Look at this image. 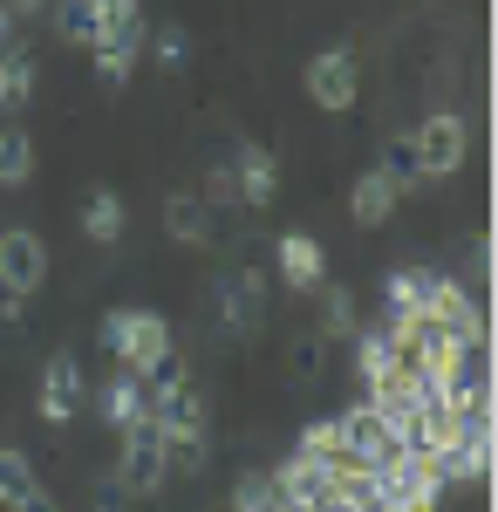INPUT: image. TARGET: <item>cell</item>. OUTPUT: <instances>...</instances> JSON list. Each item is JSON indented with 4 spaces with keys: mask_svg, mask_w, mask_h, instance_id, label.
I'll list each match as a JSON object with an SVG mask.
<instances>
[{
    "mask_svg": "<svg viewBox=\"0 0 498 512\" xmlns=\"http://www.w3.org/2000/svg\"><path fill=\"white\" fill-rule=\"evenodd\" d=\"M96 512H130V485H123V478H103V485H96Z\"/></svg>",
    "mask_w": 498,
    "mask_h": 512,
    "instance_id": "4dcf8cb0",
    "label": "cell"
},
{
    "mask_svg": "<svg viewBox=\"0 0 498 512\" xmlns=\"http://www.w3.org/2000/svg\"><path fill=\"white\" fill-rule=\"evenodd\" d=\"M232 185H239V205H253V212H267L273 198H280V164H273L267 144H239V158H232Z\"/></svg>",
    "mask_w": 498,
    "mask_h": 512,
    "instance_id": "8fae6325",
    "label": "cell"
},
{
    "mask_svg": "<svg viewBox=\"0 0 498 512\" xmlns=\"http://www.w3.org/2000/svg\"><path fill=\"white\" fill-rule=\"evenodd\" d=\"M103 349H110L130 376L151 383L157 369L171 362V321L157 315V308H110V315H103Z\"/></svg>",
    "mask_w": 498,
    "mask_h": 512,
    "instance_id": "6da1fadb",
    "label": "cell"
},
{
    "mask_svg": "<svg viewBox=\"0 0 498 512\" xmlns=\"http://www.w3.org/2000/svg\"><path fill=\"white\" fill-rule=\"evenodd\" d=\"M232 512H287L280 492H273V472H246L232 485Z\"/></svg>",
    "mask_w": 498,
    "mask_h": 512,
    "instance_id": "83f0119b",
    "label": "cell"
},
{
    "mask_svg": "<svg viewBox=\"0 0 498 512\" xmlns=\"http://www.w3.org/2000/svg\"><path fill=\"white\" fill-rule=\"evenodd\" d=\"M41 280H48V239L35 226H7L0 233V294H41Z\"/></svg>",
    "mask_w": 498,
    "mask_h": 512,
    "instance_id": "8992f818",
    "label": "cell"
},
{
    "mask_svg": "<svg viewBox=\"0 0 498 512\" xmlns=\"http://www.w3.org/2000/svg\"><path fill=\"white\" fill-rule=\"evenodd\" d=\"M14 21H21V14H14V7H7V0H0V48H7V41H14Z\"/></svg>",
    "mask_w": 498,
    "mask_h": 512,
    "instance_id": "d6a6232c",
    "label": "cell"
},
{
    "mask_svg": "<svg viewBox=\"0 0 498 512\" xmlns=\"http://www.w3.org/2000/svg\"><path fill=\"white\" fill-rule=\"evenodd\" d=\"M28 96H35V48H28V41H7V48H0V110L21 117Z\"/></svg>",
    "mask_w": 498,
    "mask_h": 512,
    "instance_id": "5bb4252c",
    "label": "cell"
},
{
    "mask_svg": "<svg viewBox=\"0 0 498 512\" xmlns=\"http://www.w3.org/2000/svg\"><path fill=\"white\" fill-rule=\"evenodd\" d=\"M321 335H328V342H355V335H362L355 294H348V287H328V280H321Z\"/></svg>",
    "mask_w": 498,
    "mask_h": 512,
    "instance_id": "cb8c5ba5",
    "label": "cell"
},
{
    "mask_svg": "<svg viewBox=\"0 0 498 512\" xmlns=\"http://www.w3.org/2000/svg\"><path fill=\"white\" fill-rule=\"evenodd\" d=\"M0 185H7V192L35 185V137H28L14 117L0 123Z\"/></svg>",
    "mask_w": 498,
    "mask_h": 512,
    "instance_id": "44dd1931",
    "label": "cell"
},
{
    "mask_svg": "<svg viewBox=\"0 0 498 512\" xmlns=\"http://www.w3.org/2000/svg\"><path fill=\"white\" fill-rule=\"evenodd\" d=\"M205 465V437H185V444H171V472H198Z\"/></svg>",
    "mask_w": 498,
    "mask_h": 512,
    "instance_id": "1f68e13d",
    "label": "cell"
},
{
    "mask_svg": "<svg viewBox=\"0 0 498 512\" xmlns=\"http://www.w3.org/2000/svg\"><path fill=\"white\" fill-rule=\"evenodd\" d=\"M116 478L130 485V499H151V492H164V478H171V444H164L151 424L123 431V458H116Z\"/></svg>",
    "mask_w": 498,
    "mask_h": 512,
    "instance_id": "5b68a950",
    "label": "cell"
},
{
    "mask_svg": "<svg viewBox=\"0 0 498 512\" xmlns=\"http://www.w3.org/2000/svg\"><path fill=\"white\" fill-rule=\"evenodd\" d=\"M123 226H130V212H123V192L96 185V192L82 198V233L96 239V246H116V239H123Z\"/></svg>",
    "mask_w": 498,
    "mask_h": 512,
    "instance_id": "ac0fdd59",
    "label": "cell"
},
{
    "mask_svg": "<svg viewBox=\"0 0 498 512\" xmlns=\"http://www.w3.org/2000/svg\"><path fill=\"white\" fill-rule=\"evenodd\" d=\"M423 321H430V328H451L464 349H478V355H485V342H492V335H485V315L471 308V294H464L458 280L430 274V287H423Z\"/></svg>",
    "mask_w": 498,
    "mask_h": 512,
    "instance_id": "52a82bcc",
    "label": "cell"
},
{
    "mask_svg": "<svg viewBox=\"0 0 498 512\" xmlns=\"http://www.w3.org/2000/svg\"><path fill=\"white\" fill-rule=\"evenodd\" d=\"M7 7H14V14H41L48 0H7Z\"/></svg>",
    "mask_w": 498,
    "mask_h": 512,
    "instance_id": "836d02e7",
    "label": "cell"
},
{
    "mask_svg": "<svg viewBox=\"0 0 498 512\" xmlns=\"http://www.w3.org/2000/svg\"><path fill=\"white\" fill-rule=\"evenodd\" d=\"M348 212H355V226H383L389 212H396V185H389L376 164H369V171L348 185Z\"/></svg>",
    "mask_w": 498,
    "mask_h": 512,
    "instance_id": "d6986e66",
    "label": "cell"
},
{
    "mask_svg": "<svg viewBox=\"0 0 498 512\" xmlns=\"http://www.w3.org/2000/svg\"><path fill=\"white\" fill-rule=\"evenodd\" d=\"M82 396H89V383H82V362L69 349H55L48 355V369H41V424H76V410H82Z\"/></svg>",
    "mask_w": 498,
    "mask_h": 512,
    "instance_id": "9c48e42d",
    "label": "cell"
},
{
    "mask_svg": "<svg viewBox=\"0 0 498 512\" xmlns=\"http://www.w3.org/2000/svg\"><path fill=\"white\" fill-rule=\"evenodd\" d=\"M35 512H55V499H41V506H35Z\"/></svg>",
    "mask_w": 498,
    "mask_h": 512,
    "instance_id": "e575fe53",
    "label": "cell"
},
{
    "mask_svg": "<svg viewBox=\"0 0 498 512\" xmlns=\"http://www.w3.org/2000/svg\"><path fill=\"white\" fill-rule=\"evenodd\" d=\"M335 424H342V458H348V465L369 472V465L396 458V437H389V424L376 417V403H355V410H342Z\"/></svg>",
    "mask_w": 498,
    "mask_h": 512,
    "instance_id": "30bf717a",
    "label": "cell"
},
{
    "mask_svg": "<svg viewBox=\"0 0 498 512\" xmlns=\"http://www.w3.org/2000/svg\"><path fill=\"white\" fill-rule=\"evenodd\" d=\"M219 321H226V335H253L267 321V274L260 267H226L219 274Z\"/></svg>",
    "mask_w": 498,
    "mask_h": 512,
    "instance_id": "ba28073f",
    "label": "cell"
},
{
    "mask_svg": "<svg viewBox=\"0 0 498 512\" xmlns=\"http://www.w3.org/2000/svg\"><path fill=\"white\" fill-rule=\"evenodd\" d=\"M151 62H157V69H171V76H178V69L192 62V28H185V21H164V28L151 35Z\"/></svg>",
    "mask_w": 498,
    "mask_h": 512,
    "instance_id": "484cf974",
    "label": "cell"
},
{
    "mask_svg": "<svg viewBox=\"0 0 498 512\" xmlns=\"http://www.w3.org/2000/svg\"><path fill=\"white\" fill-rule=\"evenodd\" d=\"M164 233L178 239V246H205L212 239V205L198 192H171L164 198Z\"/></svg>",
    "mask_w": 498,
    "mask_h": 512,
    "instance_id": "2e32d148",
    "label": "cell"
},
{
    "mask_svg": "<svg viewBox=\"0 0 498 512\" xmlns=\"http://www.w3.org/2000/svg\"><path fill=\"white\" fill-rule=\"evenodd\" d=\"M273 267H280V280L287 287H321L328 280V253H321V239L314 233H280V246H273Z\"/></svg>",
    "mask_w": 498,
    "mask_h": 512,
    "instance_id": "7c38bea8",
    "label": "cell"
},
{
    "mask_svg": "<svg viewBox=\"0 0 498 512\" xmlns=\"http://www.w3.org/2000/svg\"><path fill=\"white\" fill-rule=\"evenodd\" d=\"M301 451H307V458H335V451H342V424H335V417L307 424V431H301Z\"/></svg>",
    "mask_w": 498,
    "mask_h": 512,
    "instance_id": "f1b7e54d",
    "label": "cell"
},
{
    "mask_svg": "<svg viewBox=\"0 0 498 512\" xmlns=\"http://www.w3.org/2000/svg\"><path fill=\"white\" fill-rule=\"evenodd\" d=\"M96 417H103L110 431H137V424H144V376L116 369L110 383L96 390Z\"/></svg>",
    "mask_w": 498,
    "mask_h": 512,
    "instance_id": "4fadbf2b",
    "label": "cell"
},
{
    "mask_svg": "<svg viewBox=\"0 0 498 512\" xmlns=\"http://www.w3.org/2000/svg\"><path fill=\"white\" fill-rule=\"evenodd\" d=\"M423 287H430V274H417V267H396L383 287L389 315H423Z\"/></svg>",
    "mask_w": 498,
    "mask_h": 512,
    "instance_id": "4316f807",
    "label": "cell"
},
{
    "mask_svg": "<svg viewBox=\"0 0 498 512\" xmlns=\"http://www.w3.org/2000/svg\"><path fill=\"white\" fill-rule=\"evenodd\" d=\"M89 55H96V76L110 82H130V69H137V55H144V28H123V35H103L96 41V48H89Z\"/></svg>",
    "mask_w": 498,
    "mask_h": 512,
    "instance_id": "7402d4cb",
    "label": "cell"
},
{
    "mask_svg": "<svg viewBox=\"0 0 498 512\" xmlns=\"http://www.w3.org/2000/svg\"><path fill=\"white\" fill-rule=\"evenodd\" d=\"M410 144H417L423 178H451L464 164V151H471V123H464L458 110H437V117H423L417 130H410Z\"/></svg>",
    "mask_w": 498,
    "mask_h": 512,
    "instance_id": "277c9868",
    "label": "cell"
},
{
    "mask_svg": "<svg viewBox=\"0 0 498 512\" xmlns=\"http://www.w3.org/2000/svg\"><path fill=\"white\" fill-rule=\"evenodd\" d=\"M362 96V69H355V48L328 41L321 55H307V103L314 110H355Z\"/></svg>",
    "mask_w": 498,
    "mask_h": 512,
    "instance_id": "3957f363",
    "label": "cell"
},
{
    "mask_svg": "<svg viewBox=\"0 0 498 512\" xmlns=\"http://www.w3.org/2000/svg\"><path fill=\"white\" fill-rule=\"evenodd\" d=\"M55 7V35L76 41V48H96L103 41V0H48Z\"/></svg>",
    "mask_w": 498,
    "mask_h": 512,
    "instance_id": "603a6c76",
    "label": "cell"
},
{
    "mask_svg": "<svg viewBox=\"0 0 498 512\" xmlns=\"http://www.w3.org/2000/svg\"><path fill=\"white\" fill-rule=\"evenodd\" d=\"M328 362H335V342H328L321 328H307V335L287 342V376H294L301 390H321V383H328Z\"/></svg>",
    "mask_w": 498,
    "mask_h": 512,
    "instance_id": "9a60e30c",
    "label": "cell"
},
{
    "mask_svg": "<svg viewBox=\"0 0 498 512\" xmlns=\"http://www.w3.org/2000/svg\"><path fill=\"white\" fill-rule=\"evenodd\" d=\"M48 492H41V478H35V465L21 458V451H7L0 444V506L7 512H35Z\"/></svg>",
    "mask_w": 498,
    "mask_h": 512,
    "instance_id": "e0dca14e",
    "label": "cell"
},
{
    "mask_svg": "<svg viewBox=\"0 0 498 512\" xmlns=\"http://www.w3.org/2000/svg\"><path fill=\"white\" fill-rule=\"evenodd\" d=\"M205 205H239V185H232V164H212V171H205Z\"/></svg>",
    "mask_w": 498,
    "mask_h": 512,
    "instance_id": "f546056e",
    "label": "cell"
},
{
    "mask_svg": "<svg viewBox=\"0 0 498 512\" xmlns=\"http://www.w3.org/2000/svg\"><path fill=\"white\" fill-rule=\"evenodd\" d=\"M376 171H383L389 185H396V198H403V192H417V185H423L417 144H410V137H389V144H383V164H376Z\"/></svg>",
    "mask_w": 498,
    "mask_h": 512,
    "instance_id": "d4e9b609",
    "label": "cell"
},
{
    "mask_svg": "<svg viewBox=\"0 0 498 512\" xmlns=\"http://www.w3.org/2000/svg\"><path fill=\"white\" fill-rule=\"evenodd\" d=\"M355 376H362L369 390H383V383H396V376H403V355L389 349V335H383V328L355 335Z\"/></svg>",
    "mask_w": 498,
    "mask_h": 512,
    "instance_id": "ffe728a7",
    "label": "cell"
},
{
    "mask_svg": "<svg viewBox=\"0 0 498 512\" xmlns=\"http://www.w3.org/2000/svg\"><path fill=\"white\" fill-rule=\"evenodd\" d=\"M144 424H151L164 444H185V437H205V403H198L192 376L178 362H164L151 383H144Z\"/></svg>",
    "mask_w": 498,
    "mask_h": 512,
    "instance_id": "7a4b0ae2",
    "label": "cell"
}]
</instances>
